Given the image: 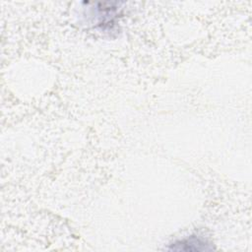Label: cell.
Listing matches in <instances>:
<instances>
[{"mask_svg": "<svg viewBox=\"0 0 252 252\" xmlns=\"http://www.w3.org/2000/svg\"><path fill=\"white\" fill-rule=\"evenodd\" d=\"M209 244L204 242L203 240L195 237V236H190L189 238L180 240L179 242H176L172 245L171 249L173 250H190V251H201V250H208L210 249L208 247Z\"/></svg>", "mask_w": 252, "mask_h": 252, "instance_id": "1", "label": "cell"}]
</instances>
